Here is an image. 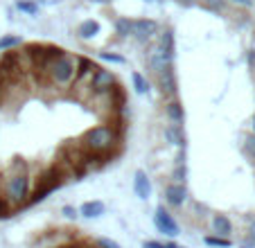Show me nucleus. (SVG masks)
<instances>
[{
	"instance_id": "nucleus-7",
	"label": "nucleus",
	"mask_w": 255,
	"mask_h": 248,
	"mask_svg": "<svg viewBox=\"0 0 255 248\" xmlns=\"http://www.w3.org/2000/svg\"><path fill=\"white\" fill-rule=\"evenodd\" d=\"M154 226L156 230H158L160 235H165V237H176L178 233H181V228H178V221L172 217V212L165 210V205H158L154 212Z\"/></svg>"
},
{
	"instance_id": "nucleus-25",
	"label": "nucleus",
	"mask_w": 255,
	"mask_h": 248,
	"mask_svg": "<svg viewBox=\"0 0 255 248\" xmlns=\"http://www.w3.org/2000/svg\"><path fill=\"white\" fill-rule=\"evenodd\" d=\"M100 59L102 61H109V63H127V59L125 57H120V54H116V52H100Z\"/></svg>"
},
{
	"instance_id": "nucleus-8",
	"label": "nucleus",
	"mask_w": 255,
	"mask_h": 248,
	"mask_svg": "<svg viewBox=\"0 0 255 248\" xmlns=\"http://www.w3.org/2000/svg\"><path fill=\"white\" fill-rule=\"evenodd\" d=\"M144 63H147V70L156 77L165 66H169V63H174V61H169V59L165 57L163 50L158 48V43L151 41V43L147 45V50H144Z\"/></svg>"
},
{
	"instance_id": "nucleus-3",
	"label": "nucleus",
	"mask_w": 255,
	"mask_h": 248,
	"mask_svg": "<svg viewBox=\"0 0 255 248\" xmlns=\"http://www.w3.org/2000/svg\"><path fill=\"white\" fill-rule=\"evenodd\" d=\"M77 72H79L77 54L59 50L52 61L48 63V68L43 70L41 84H45L48 88H54V91H68V88L75 84V79H77Z\"/></svg>"
},
{
	"instance_id": "nucleus-6",
	"label": "nucleus",
	"mask_w": 255,
	"mask_h": 248,
	"mask_svg": "<svg viewBox=\"0 0 255 248\" xmlns=\"http://www.w3.org/2000/svg\"><path fill=\"white\" fill-rule=\"evenodd\" d=\"M118 86V77L113 75L111 70H106V68H100L97 66L93 70L91 79H88V93H109Z\"/></svg>"
},
{
	"instance_id": "nucleus-38",
	"label": "nucleus",
	"mask_w": 255,
	"mask_h": 248,
	"mask_svg": "<svg viewBox=\"0 0 255 248\" xmlns=\"http://www.w3.org/2000/svg\"><path fill=\"white\" fill-rule=\"evenodd\" d=\"M251 133H255V115L251 118Z\"/></svg>"
},
{
	"instance_id": "nucleus-32",
	"label": "nucleus",
	"mask_w": 255,
	"mask_h": 248,
	"mask_svg": "<svg viewBox=\"0 0 255 248\" xmlns=\"http://www.w3.org/2000/svg\"><path fill=\"white\" fill-rule=\"evenodd\" d=\"M142 248H163V244L156 242V239H149V242H144Z\"/></svg>"
},
{
	"instance_id": "nucleus-13",
	"label": "nucleus",
	"mask_w": 255,
	"mask_h": 248,
	"mask_svg": "<svg viewBox=\"0 0 255 248\" xmlns=\"http://www.w3.org/2000/svg\"><path fill=\"white\" fill-rule=\"evenodd\" d=\"M151 178L147 176V172H142V169H138V172L133 174V192L135 196H138L140 201H149L151 199Z\"/></svg>"
},
{
	"instance_id": "nucleus-28",
	"label": "nucleus",
	"mask_w": 255,
	"mask_h": 248,
	"mask_svg": "<svg viewBox=\"0 0 255 248\" xmlns=\"http://www.w3.org/2000/svg\"><path fill=\"white\" fill-rule=\"evenodd\" d=\"M61 215L66 217V219H75V217L79 215V210L75 208V205H63V208H61Z\"/></svg>"
},
{
	"instance_id": "nucleus-2",
	"label": "nucleus",
	"mask_w": 255,
	"mask_h": 248,
	"mask_svg": "<svg viewBox=\"0 0 255 248\" xmlns=\"http://www.w3.org/2000/svg\"><path fill=\"white\" fill-rule=\"evenodd\" d=\"M122 140H125V129L122 126H118L113 122H102L91 126L79 138V147L86 153H91L93 158L106 162L122 149Z\"/></svg>"
},
{
	"instance_id": "nucleus-35",
	"label": "nucleus",
	"mask_w": 255,
	"mask_h": 248,
	"mask_svg": "<svg viewBox=\"0 0 255 248\" xmlns=\"http://www.w3.org/2000/svg\"><path fill=\"white\" fill-rule=\"evenodd\" d=\"M39 5H57V2H61V0H36Z\"/></svg>"
},
{
	"instance_id": "nucleus-30",
	"label": "nucleus",
	"mask_w": 255,
	"mask_h": 248,
	"mask_svg": "<svg viewBox=\"0 0 255 248\" xmlns=\"http://www.w3.org/2000/svg\"><path fill=\"white\" fill-rule=\"evenodd\" d=\"M246 63H249V68L255 75V50H249V54H246Z\"/></svg>"
},
{
	"instance_id": "nucleus-15",
	"label": "nucleus",
	"mask_w": 255,
	"mask_h": 248,
	"mask_svg": "<svg viewBox=\"0 0 255 248\" xmlns=\"http://www.w3.org/2000/svg\"><path fill=\"white\" fill-rule=\"evenodd\" d=\"M210 228H212V233L219 235V237H231L233 235V221L228 219L226 215H212Z\"/></svg>"
},
{
	"instance_id": "nucleus-22",
	"label": "nucleus",
	"mask_w": 255,
	"mask_h": 248,
	"mask_svg": "<svg viewBox=\"0 0 255 248\" xmlns=\"http://www.w3.org/2000/svg\"><path fill=\"white\" fill-rule=\"evenodd\" d=\"M203 244L210 248H231L233 246L231 237H219V235H206V237H203Z\"/></svg>"
},
{
	"instance_id": "nucleus-14",
	"label": "nucleus",
	"mask_w": 255,
	"mask_h": 248,
	"mask_svg": "<svg viewBox=\"0 0 255 248\" xmlns=\"http://www.w3.org/2000/svg\"><path fill=\"white\" fill-rule=\"evenodd\" d=\"M100 32H102V25L95 18H86L77 25V38H82V41H93V38L100 36Z\"/></svg>"
},
{
	"instance_id": "nucleus-1",
	"label": "nucleus",
	"mask_w": 255,
	"mask_h": 248,
	"mask_svg": "<svg viewBox=\"0 0 255 248\" xmlns=\"http://www.w3.org/2000/svg\"><path fill=\"white\" fill-rule=\"evenodd\" d=\"M32 185L34 178L29 174V167L20 158H14L0 174V196L14 208V212L23 205H29Z\"/></svg>"
},
{
	"instance_id": "nucleus-26",
	"label": "nucleus",
	"mask_w": 255,
	"mask_h": 248,
	"mask_svg": "<svg viewBox=\"0 0 255 248\" xmlns=\"http://www.w3.org/2000/svg\"><path fill=\"white\" fill-rule=\"evenodd\" d=\"M95 248H122L116 239H109V237H100L95 239Z\"/></svg>"
},
{
	"instance_id": "nucleus-16",
	"label": "nucleus",
	"mask_w": 255,
	"mask_h": 248,
	"mask_svg": "<svg viewBox=\"0 0 255 248\" xmlns=\"http://www.w3.org/2000/svg\"><path fill=\"white\" fill-rule=\"evenodd\" d=\"M104 212H106V205H104V201H100V199L86 201V203L79 208V215L86 217V219H100Z\"/></svg>"
},
{
	"instance_id": "nucleus-39",
	"label": "nucleus",
	"mask_w": 255,
	"mask_h": 248,
	"mask_svg": "<svg viewBox=\"0 0 255 248\" xmlns=\"http://www.w3.org/2000/svg\"><path fill=\"white\" fill-rule=\"evenodd\" d=\"M181 248H183V246H181Z\"/></svg>"
},
{
	"instance_id": "nucleus-4",
	"label": "nucleus",
	"mask_w": 255,
	"mask_h": 248,
	"mask_svg": "<svg viewBox=\"0 0 255 248\" xmlns=\"http://www.w3.org/2000/svg\"><path fill=\"white\" fill-rule=\"evenodd\" d=\"M160 32V23L154 18H133V32L131 38L140 45H149L151 41H156Z\"/></svg>"
},
{
	"instance_id": "nucleus-33",
	"label": "nucleus",
	"mask_w": 255,
	"mask_h": 248,
	"mask_svg": "<svg viewBox=\"0 0 255 248\" xmlns=\"http://www.w3.org/2000/svg\"><path fill=\"white\" fill-rule=\"evenodd\" d=\"M249 239H253L255 242V219L249 221Z\"/></svg>"
},
{
	"instance_id": "nucleus-34",
	"label": "nucleus",
	"mask_w": 255,
	"mask_h": 248,
	"mask_svg": "<svg viewBox=\"0 0 255 248\" xmlns=\"http://www.w3.org/2000/svg\"><path fill=\"white\" fill-rule=\"evenodd\" d=\"M93 5H102V7H106V5H111L113 0H91Z\"/></svg>"
},
{
	"instance_id": "nucleus-9",
	"label": "nucleus",
	"mask_w": 255,
	"mask_h": 248,
	"mask_svg": "<svg viewBox=\"0 0 255 248\" xmlns=\"http://www.w3.org/2000/svg\"><path fill=\"white\" fill-rule=\"evenodd\" d=\"M188 196L190 194H188L185 183H169L163 190V199L169 208H183V205L188 203Z\"/></svg>"
},
{
	"instance_id": "nucleus-23",
	"label": "nucleus",
	"mask_w": 255,
	"mask_h": 248,
	"mask_svg": "<svg viewBox=\"0 0 255 248\" xmlns=\"http://www.w3.org/2000/svg\"><path fill=\"white\" fill-rule=\"evenodd\" d=\"M185 181H188V165L185 162H174L172 183H185Z\"/></svg>"
},
{
	"instance_id": "nucleus-18",
	"label": "nucleus",
	"mask_w": 255,
	"mask_h": 248,
	"mask_svg": "<svg viewBox=\"0 0 255 248\" xmlns=\"http://www.w3.org/2000/svg\"><path fill=\"white\" fill-rule=\"evenodd\" d=\"M131 86H133V91L138 93V95H147V93L151 91V84H149V79H147V75H142V72H138V70L131 72Z\"/></svg>"
},
{
	"instance_id": "nucleus-5",
	"label": "nucleus",
	"mask_w": 255,
	"mask_h": 248,
	"mask_svg": "<svg viewBox=\"0 0 255 248\" xmlns=\"http://www.w3.org/2000/svg\"><path fill=\"white\" fill-rule=\"evenodd\" d=\"M154 79H156V86H158L160 95H163L165 100L178 95V77H176V68H174V63L165 66Z\"/></svg>"
},
{
	"instance_id": "nucleus-17",
	"label": "nucleus",
	"mask_w": 255,
	"mask_h": 248,
	"mask_svg": "<svg viewBox=\"0 0 255 248\" xmlns=\"http://www.w3.org/2000/svg\"><path fill=\"white\" fill-rule=\"evenodd\" d=\"M113 29H116L118 38H131V32H133V18H129V16H118L116 23H113Z\"/></svg>"
},
{
	"instance_id": "nucleus-19",
	"label": "nucleus",
	"mask_w": 255,
	"mask_h": 248,
	"mask_svg": "<svg viewBox=\"0 0 255 248\" xmlns=\"http://www.w3.org/2000/svg\"><path fill=\"white\" fill-rule=\"evenodd\" d=\"M199 5L210 14H226L228 11V0H199Z\"/></svg>"
},
{
	"instance_id": "nucleus-21",
	"label": "nucleus",
	"mask_w": 255,
	"mask_h": 248,
	"mask_svg": "<svg viewBox=\"0 0 255 248\" xmlns=\"http://www.w3.org/2000/svg\"><path fill=\"white\" fill-rule=\"evenodd\" d=\"M16 9L25 16H36L41 9V5L36 0H16Z\"/></svg>"
},
{
	"instance_id": "nucleus-12",
	"label": "nucleus",
	"mask_w": 255,
	"mask_h": 248,
	"mask_svg": "<svg viewBox=\"0 0 255 248\" xmlns=\"http://www.w3.org/2000/svg\"><path fill=\"white\" fill-rule=\"evenodd\" d=\"M156 43H158V48L165 52V57H167L169 61H174V57H176V38H174V29L172 27H160L158 36H156Z\"/></svg>"
},
{
	"instance_id": "nucleus-10",
	"label": "nucleus",
	"mask_w": 255,
	"mask_h": 248,
	"mask_svg": "<svg viewBox=\"0 0 255 248\" xmlns=\"http://www.w3.org/2000/svg\"><path fill=\"white\" fill-rule=\"evenodd\" d=\"M163 113H165V120L172 122V124H183L185 122V106L178 97H169V100H165Z\"/></svg>"
},
{
	"instance_id": "nucleus-27",
	"label": "nucleus",
	"mask_w": 255,
	"mask_h": 248,
	"mask_svg": "<svg viewBox=\"0 0 255 248\" xmlns=\"http://www.w3.org/2000/svg\"><path fill=\"white\" fill-rule=\"evenodd\" d=\"M11 212H14V208H11V205L7 203L2 196H0V219H7V217H11Z\"/></svg>"
},
{
	"instance_id": "nucleus-36",
	"label": "nucleus",
	"mask_w": 255,
	"mask_h": 248,
	"mask_svg": "<svg viewBox=\"0 0 255 248\" xmlns=\"http://www.w3.org/2000/svg\"><path fill=\"white\" fill-rule=\"evenodd\" d=\"M163 248H181V246H176L174 242H165V244H163Z\"/></svg>"
},
{
	"instance_id": "nucleus-37",
	"label": "nucleus",
	"mask_w": 255,
	"mask_h": 248,
	"mask_svg": "<svg viewBox=\"0 0 255 248\" xmlns=\"http://www.w3.org/2000/svg\"><path fill=\"white\" fill-rule=\"evenodd\" d=\"M142 2H149V5H160V2H165V0H142Z\"/></svg>"
},
{
	"instance_id": "nucleus-24",
	"label": "nucleus",
	"mask_w": 255,
	"mask_h": 248,
	"mask_svg": "<svg viewBox=\"0 0 255 248\" xmlns=\"http://www.w3.org/2000/svg\"><path fill=\"white\" fill-rule=\"evenodd\" d=\"M242 151L255 162V133L244 135V142H242Z\"/></svg>"
},
{
	"instance_id": "nucleus-11",
	"label": "nucleus",
	"mask_w": 255,
	"mask_h": 248,
	"mask_svg": "<svg viewBox=\"0 0 255 248\" xmlns=\"http://www.w3.org/2000/svg\"><path fill=\"white\" fill-rule=\"evenodd\" d=\"M163 140L167 144L176 149H185V131H183V124H163Z\"/></svg>"
},
{
	"instance_id": "nucleus-20",
	"label": "nucleus",
	"mask_w": 255,
	"mask_h": 248,
	"mask_svg": "<svg viewBox=\"0 0 255 248\" xmlns=\"http://www.w3.org/2000/svg\"><path fill=\"white\" fill-rule=\"evenodd\" d=\"M23 45V38L16 36V34H5L0 36V52H9V50H16Z\"/></svg>"
},
{
	"instance_id": "nucleus-29",
	"label": "nucleus",
	"mask_w": 255,
	"mask_h": 248,
	"mask_svg": "<svg viewBox=\"0 0 255 248\" xmlns=\"http://www.w3.org/2000/svg\"><path fill=\"white\" fill-rule=\"evenodd\" d=\"M231 5L235 7H244V9H249V7H253V0H228Z\"/></svg>"
},
{
	"instance_id": "nucleus-31",
	"label": "nucleus",
	"mask_w": 255,
	"mask_h": 248,
	"mask_svg": "<svg viewBox=\"0 0 255 248\" xmlns=\"http://www.w3.org/2000/svg\"><path fill=\"white\" fill-rule=\"evenodd\" d=\"M176 5H181V7H194V5H199V0H174Z\"/></svg>"
}]
</instances>
